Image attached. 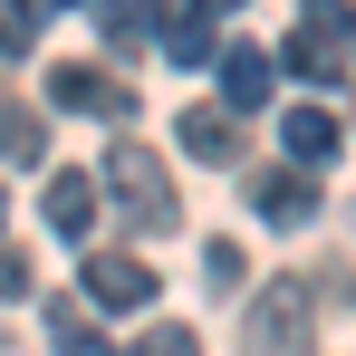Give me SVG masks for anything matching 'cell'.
Here are the masks:
<instances>
[{
    "instance_id": "10",
    "label": "cell",
    "mask_w": 356,
    "mask_h": 356,
    "mask_svg": "<svg viewBox=\"0 0 356 356\" xmlns=\"http://www.w3.org/2000/svg\"><path fill=\"white\" fill-rule=\"evenodd\" d=\"M39 318H49V337H58L67 356H106V337L87 327V308H77V298H39Z\"/></svg>"
},
{
    "instance_id": "9",
    "label": "cell",
    "mask_w": 356,
    "mask_h": 356,
    "mask_svg": "<svg viewBox=\"0 0 356 356\" xmlns=\"http://www.w3.org/2000/svg\"><path fill=\"white\" fill-rule=\"evenodd\" d=\"M270 77H280L270 49H222V106H241V116H250V106H270Z\"/></svg>"
},
{
    "instance_id": "18",
    "label": "cell",
    "mask_w": 356,
    "mask_h": 356,
    "mask_svg": "<svg viewBox=\"0 0 356 356\" xmlns=\"http://www.w3.org/2000/svg\"><path fill=\"white\" fill-rule=\"evenodd\" d=\"M0 298H29V260L19 250H0Z\"/></svg>"
},
{
    "instance_id": "15",
    "label": "cell",
    "mask_w": 356,
    "mask_h": 356,
    "mask_svg": "<svg viewBox=\"0 0 356 356\" xmlns=\"http://www.w3.org/2000/svg\"><path fill=\"white\" fill-rule=\"evenodd\" d=\"M202 280L212 289H241V241H202Z\"/></svg>"
},
{
    "instance_id": "12",
    "label": "cell",
    "mask_w": 356,
    "mask_h": 356,
    "mask_svg": "<svg viewBox=\"0 0 356 356\" xmlns=\"http://www.w3.org/2000/svg\"><path fill=\"white\" fill-rule=\"evenodd\" d=\"M164 58H174V67H212V58H222V39H212L202 19H183V10H174V19H164Z\"/></svg>"
},
{
    "instance_id": "16",
    "label": "cell",
    "mask_w": 356,
    "mask_h": 356,
    "mask_svg": "<svg viewBox=\"0 0 356 356\" xmlns=\"http://www.w3.org/2000/svg\"><path fill=\"white\" fill-rule=\"evenodd\" d=\"M135 356H193V327H145Z\"/></svg>"
},
{
    "instance_id": "4",
    "label": "cell",
    "mask_w": 356,
    "mask_h": 356,
    "mask_svg": "<svg viewBox=\"0 0 356 356\" xmlns=\"http://www.w3.org/2000/svg\"><path fill=\"white\" fill-rule=\"evenodd\" d=\"M250 212H260V222H280V232H298V222L318 212V183L298 174V164H280V174L250 183Z\"/></svg>"
},
{
    "instance_id": "11",
    "label": "cell",
    "mask_w": 356,
    "mask_h": 356,
    "mask_svg": "<svg viewBox=\"0 0 356 356\" xmlns=\"http://www.w3.org/2000/svg\"><path fill=\"white\" fill-rule=\"evenodd\" d=\"M39 154H49V125L29 106H0V164H39Z\"/></svg>"
},
{
    "instance_id": "20",
    "label": "cell",
    "mask_w": 356,
    "mask_h": 356,
    "mask_svg": "<svg viewBox=\"0 0 356 356\" xmlns=\"http://www.w3.org/2000/svg\"><path fill=\"white\" fill-rule=\"evenodd\" d=\"M19 19H49V10H77V0H10Z\"/></svg>"
},
{
    "instance_id": "21",
    "label": "cell",
    "mask_w": 356,
    "mask_h": 356,
    "mask_svg": "<svg viewBox=\"0 0 356 356\" xmlns=\"http://www.w3.org/2000/svg\"><path fill=\"white\" fill-rule=\"evenodd\" d=\"M347 49H356V10H347Z\"/></svg>"
},
{
    "instance_id": "6",
    "label": "cell",
    "mask_w": 356,
    "mask_h": 356,
    "mask_svg": "<svg viewBox=\"0 0 356 356\" xmlns=\"http://www.w3.org/2000/svg\"><path fill=\"white\" fill-rule=\"evenodd\" d=\"M337 135H347V125L327 116V106H289V116H280V145H289L298 174H308V164H327V154H337Z\"/></svg>"
},
{
    "instance_id": "1",
    "label": "cell",
    "mask_w": 356,
    "mask_h": 356,
    "mask_svg": "<svg viewBox=\"0 0 356 356\" xmlns=\"http://www.w3.org/2000/svg\"><path fill=\"white\" fill-rule=\"evenodd\" d=\"M106 193H116V212L125 222H135V232H174L183 222V202H174V183H164V164H154V154H145V145H125L116 135V154H106Z\"/></svg>"
},
{
    "instance_id": "17",
    "label": "cell",
    "mask_w": 356,
    "mask_h": 356,
    "mask_svg": "<svg viewBox=\"0 0 356 356\" xmlns=\"http://www.w3.org/2000/svg\"><path fill=\"white\" fill-rule=\"evenodd\" d=\"M19 49H29V19H19V10L0 0V58H19Z\"/></svg>"
},
{
    "instance_id": "14",
    "label": "cell",
    "mask_w": 356,
    "mask_h": 356,
    "mask_svg": "<svg viewBox=\"0 0 356 356\" xmlns=\"http://www.w3.org/2000/svg\"><path fill=\"white\" fill-rule=\"evenodd\" d=\"M97 19H106V39H154V19H164V10H154V0H97Z\"/></svg>"
},
{
    "instance_id": "13",
    "label": "cell",
    "mask_w": 356,
    "mask_h": 356,
    "mask_svg": "<svg viewBox=\"0 0 356 356\" xmlns=\"http://www.w3.org/2000/svg\"><path fill=\"white\" fill-rule=\"evenodd\" d=\"M289 67H298V77H347V39H318V29H298V39H289Z\"/></svg>"
},
{
    "instance_id": "2",
    "label": "cell",
    "mask_w": 356,
    "mask_h": 356,
    "mask_svg": "<svg viewBox=\"0 0 356 356\" xmlns=\"http://www.w3.org/2000/svg\"><path fill=\"white\" fill-rule=\"evenodd\" d=\"M250 356H308V280H270L241 318Z\"/></svg>"
},
{
    "instance_id": "5",
    "label": "cell",
    "mask_w": 356,
    "mask_h": 356,
    "mask_svg": "<svg viewBox=\"0 0 356 356\" xmlns=\"http://www.w3.org/2000/svg\"><path fill=\"white\" fill-rule=\"evenodd\" d=\"M183 154H193V164H241V116H222V106H183Z\"/></svg>"
},
{
    "instance_id": "7",
    "label": "cell",
    "mask_w": 356,
    "mask_h": 356,
    "mask_svg": "<svg viewBox=\"0 0 356 356\" xmlns=\"http://www.w3.org/2000/svg\"><path fill=\"white\" fill-rule=\"evenodd\" d=\"M87 298H97V308H145V298H154V270L106 250V260H87Z\"/></svg>"
},
{
    "instance_id": "8",
    "label": "cell",
    "mask_w": 356,
    "mask_h": 356,
    "mask_svg": "<svg viewBox=\"0 0 356 356\" xmlns=\"http://www.w3.org/2000/svg\"><path fill=\"white\" fill-rule=\"evenodd\" d=\"M49 232L58 241L97 232V174H49Z\"/></svg>"
},
{
    "instance_id": "19",
    "label": "cell",
    "mask_w": 356,
    "mask_h": 356,
    "mask_svg": "<svg viewBox=\"0 0 356 356\" xmlns=\"http://www.w3.org/2000/svg\"><path fill=\"white\" fill-rule=\"evenodd\" d=\"M222 10H241V0H183V19H202V29H212Z\"/></svg>"
},
{
    "instance_id": "3",
    "label": "cell",
    "mask_w": 356,
    "mask_h": 356,
    "mask_svg": "<svg viewBox=\"0 0 356 356\" xmlns=\"http://www.w3.org/2000/svg\"><path fill=\"white\" fill-rule=\"evenodd\" d=\"M49 97L58 106H77V116H135V87L125 77H106V67H49Z\"/></svg>"
}]
</instances>
